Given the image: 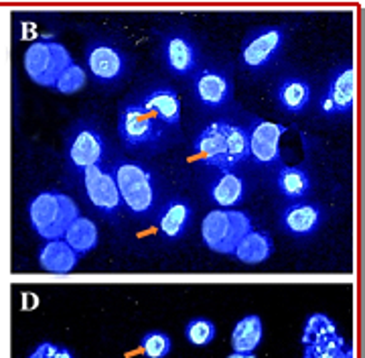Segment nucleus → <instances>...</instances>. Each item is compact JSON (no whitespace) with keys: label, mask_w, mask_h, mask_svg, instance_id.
Here are the masks:
<instances>
[{"label":"nucleus","mask_w":365,"mask_h":358,"mask_svg":"<svg viewBox=\"0 0 365 358\" xmlns=\"http://www.w3.org/2000/svg\"><path fill=\"white\" fill-rule=\"evenodd\" d=\"M193 155L199 163L217 171L235 169L250 161L248 131L234 120H213L195 136Z\"/></svg>","instance_id":"obj_1"},{"label":"nucleus","mask_w":365,"mask_h":358,"mask_svg":"<svg viewBox=\"0 0 365 358\" xmlns=\"http://www.w3.org/2000/svg\"><path fill=\"white\" fill-rule=\"evenodd\" d=\"M124 210L136 220L155 218L163 206V182L150 165L118 157L110 163Z\"/></svg>","instance_id":"obj_2"},{"label":"nucleus","mask_w":365,"mask_h":358,"mask_svg":"<svg viewBox=\"0 0 365 358\" xmlns=\"http://www.w3.org/2000/svg\"><path fill=\"white\" fill-rule=\"evenodd\" d=\"M63 159L67 171L79 177L93 165H102L108 159V139L104 131L90 119L73 120L63 139Z\"/></svg>","instance_id":"obj_3"},{"label":"nucleus","mask_w":365,"mask_h":358,"mask_svg":"<svg viewBox=\"0 0 365 358\" xmlns=\"http://www.w3.org/2000/svg\"><path fill=\"white\" fill-rule=\"evenodd\" d=\"M169 129L160 124L148 110L138 102H122L118 110V134L122 145L130 151L157 153L170 143Z\"/></svg>","instance_id":"obj_4"},{"label":"nucleus","mask_w":365,"mask_h":358,"mask_svg":"<svg viewBox=\"0 0 365 358\" xmlns=\"http://www.w3.org/2000/svg\"><path fill=\"white\" fill-rule=\"evenodd\" d=\"M29 222L43 240L63 239L69 224L79 216L78 204L63 192H41L29 202Z\"/></svg>","instance_id":"obj_5"},{"label":"nucleus","mask_w":365,"mask_h":358,"mask_svg":"<svg viewBox=\"0 0 365 358\" xmlns=\"http://www.w3.org/2000/svg\"><path fill=\"white\" fill-rule=\"evenodd\" d=\"M287 25H262L248 31L240 47V66L252 76L266 74L272 69L287 49Z\"/></svg>","instance_id":"obj_6"},{"label":"nucleus","mask_w":365,"mask_h":358,"mask_svg":"<svg viewBox=\"0 0 365 358\" xmlns=\"http://www.w3.org/2000/svg\"><path fill=\"white\" fill-rule=\"evenodd\" d=\"M86 69L91 81L102 88H118L132 74V57L116 41L96 37L86 43Z\"/></svg>","instance_id":"obj_7"},{"label":"nucleus","mask_w":365,"mask_h":358,"mask_svg":"<svg viewBox=\"0 0 365 358\" xmlns=\"http://www.w3.org/2000/svg\"><path fill=\"white\" fill-rule=\"evenodd\" d=\"M254 230L252 218L242 210H211L201 222L203 244L220 254H234L235 247Z\"/></svg>","instance_id":"obj_8"},{"label":"nucleus","mask_w":365,"mask_h":358,"mask_svg":"<svg viewBox=\"0 0 365 358\" xmlns=\"http://www.w3.org/2000/svg\"><path fill=\"white\" fill-rule=\"evenodd\" d=\"M160 57L167 71L175 78H191L203 64L201 45L193 31L185 25L169 27L160 35Z\"/></svg>","instance_id":"obj_9"},{"label":"nucleus","mask_w":365,"mask_h":358,"mask_svg":"<svg viewBox=\"0 0 365 358\" xmlns=\"http://www.w3.org/2000/svg\"><path fill=\"white\" fill-rule=\"evenodd\" d=\"M193 102L203 112H215L232 106L234 102V78L232 71L213 61L201 64L189 78Z\"/></svg>","instance_id":"obj_10"},{"label":"nucleus","mask_w":365,"mask_h":358,"mask_svg":"<svg viewBox=\"0 0 365 358\" xmlns=\"http://www.w3.org/2000/svg\"><path fill=\"white\" fill-rule=\"evenodd\" d=\"M73 64V57L63 43L55 39H41L31 43L25 51L26 76L35 84L53 88L59 76Z\"/></svg>","instance_id":"obj_11"},{"label":"nucleus","mask_w":365,"mask_h":358,"mask_svg":"<svg viewBox=\"0 0 365 358\" xmlns=\"http://www.w3.org/2000/svg\"><path fill=\"white\" fill-rule=\"evenodd\" d=\"M78 179L81 182L83 194H86V199L91 206V210L104 216L106 220L116 222L124 206H122V198H120L110 163L93 165L88 171L81 173Z\"/></svg>","instance_id":"obj_12"},{"label":"nucleus","mask_w":365,"mask_h":358,"mask_svg":"<svg viewBox=\"0 0 365 358\" xmlns=\"http://www.w3.org/2000/svg\"><path fill=\"white\" fill-rule=\"evenodd\" d=\"M353 66L351 61H343L329 71L327 86L317 100V110L325 119L349 116L353 110Z\"/></svg>","instance_id":"obj_13"},{"label":"nucleus","mask_w":365,"mask_h":358,"mask_svg":"<svg viewBox=\"0 0 365 358\" xmlns=\"http://www.w3.org/2000/svg\"><path fill=\"white\" fill-rule=\"evenodd\" d=\"M248 131L250 161H254L260 167H282V151H280V139L287 133V126L268 122V120L252 116Z\"/></svg>","instance_id":"obj_14"},{"label":"nucleus","mask_w":365,"mask_h":358,"mask_svg":"<svg viewBox=\"0 0 365 358\" xmlns=\"http://www.w3.org/2000/svg\"><path fill=\"white\" fill-rule=\"evenodd\" d=\"M327 220V210L319 202H288L278 214L280 230L292 239H311L314 237Z\"/></svg>","instance_id":"obj_15"},{"label":"nucleus","mask_w":365,"mask_h":358,"mask_svg":"<svg viewBox=\"0 0 365 358\" xmlns=\"http://www.w3.org/2000/svg\"><path fill=\"white\" fill-rule=\"evenodd\" d=\"M193 216H195V208H193L191 199L177 196V198L163 202V206L155 214L158 234L169 242L181 240L189 232Z\"/></svg>","instance_id":"obj_16"},{"label":"nucleus","mask_w":365,"mask_h":358,"mask_svg":"<svg viewBox=\"0 0 365 358\" xmlns=\"http://www.w3.org/2000/svg\"><path fill=\"white\" fill-rule=\"evenodd\" d=\"M136 102L146 108L160 124H165L170 133L181 131V98L175 88L165 84L155 86L140 94Z\"/></svg>","instance_id":"obj_17"},{"label":"nucleus","mask_w":365,"mask_h":358,"mask_svg":"<svg viewBox=\"0 0 365 358\" xmlns=\"http://www.w3.org/2000/svg\"><path fill=\"white\" fill-rule=\"evenodd\" d=\"M274 102L284 114L299 116L313 104V86L302 76H282L274 90Z\"/></svg>","instance_id":"obj_18"},{"label":"nucleus","mask_w":365,"mask_h":358,"mask_svg":"<svg viewBox=\"0 0 365 358\" xmlns=\"http://www.w3.org/2000/svg\"><path fill=\"white\" fill-rule=\"evenodd\" d=\"M209 199L223 210H234L235 206L248 199V182L234 169L220 171L209 184Z\"/></svg>","instance_id":"obj_19"},{"label":"nucleus","mask_w":365,"mask_h":358,"mask_svg":"<svg viewBox=\"0 0 365 358\" xmlns=\"http://www.w3.org/2000/svg\"><path fill=\"white\" fill-rule=\"evenodd\" d=\"M37 261L43 267V271L55 273V275H66L73 271L79 263V257L69 249L66 240H45L37 252Z\"/></svg>","instance_id":"obj_20"},{"label":"nucleus","mask_w":365,"mask_h":358,"mask_svg":"<svg viewBox=\"0 0 365 358\" xmlns=\"http://www.w3.org/2000/svg\"><path fill=\"white\" fill-rule=\"evenodd\" d=\"M276 187L288 202H300L313 192V177L300 165H282L276 173Z\"/></svg>","instance_id":"obj_21"},{"label":"nucleus","mask_w":365,"mask_h":358,"mask_svg":"<svg viewBox=\"0 0 365 358\" xmlns=\"http://www.w3.org/2000/svg\"><path fill=\"white\" fill-rule=\"evenodd\" d=\"M274 254V239L266 230H252L235 247L234 257L246 265L266 263Z\"/></svg>","instance_id":"obj_22"},{"label":"nucleus","mask_w":365,"mask_h":358,"mask_svg":"<svg viewBox=\"0 0 365 358\" xmlns=\"http://www.w3.org/2000/svg\"><path fill=\"white\" fill-rule=\"evenodd\" d=\"M63 240H66L67 244H69V249L76 252L78 257H86L88 252H91L98 247V240H100L98 226L88 216L79 214L78 218L66 230Z\"/></svg>","instance_id":"obj_23"},{"label":"nucleus","mask_w":365,"mask_h":358,"mask_svg":"<svg viewBox=\"0 0 365 358\" xmlns=\"http://www.w3.org/2000/svg\"><path fill=\"white\" fill-rule=\"evenodd\" d=\"M264 340V324L260 316H246L234 326L232 332V348L240 354H254Z\"/></svg>","instance_id":"obj_24"},{"label":"nucleus","mask_w":365,"mask_h":358,"mask_svg":"<svg viewBox=\"0 0 365 358\" xmlns=\"http://www.w3.org/2000/svg\"><path fill=\"white\" fill-rule=\"evenodd\" d=\"M302 358H351V348L345 344L339 334H333L319 342L304 346Z\"/></svg>","instance_id":"obj_25"},{"label":"nucleus","mask_w":365,"mask_h":358,"mask_svg":"<svg viewBox=\"0 0 365 358\" xmlns=\"http://www.w3.org/2000/svg\"><path fill=\"white\" fill-rule=\"evenodd\" d=\"M337 334V326L335 322L325 316V314H313L311 318L307 319L304 324V330H302V346L313 344V342H319L323 338H329Z\"/></svg>","instance_id":"obj_26"},{"label":"nucleus","mask_w":365,"mask_h":358,"mask_svg":"<svg viewBox=\"0 0 365 358\" xmlns=\"http://www.w3.org/2000/svg\"><path fill=\"white\" fill-rule=\"evenodd\" d=\"M185 338L193 346H207L215 340V324L207 318H193L185 326Z\"/></svg>","instance_id":"obj_27"},{"label":"nucleus","mask_w":365,"mask_h":358,"mask_svg":"<svg viewBox=\"0 0 365 358\" xmlns=\"http://www.w3.org/2000/svg\"><path fill=\"white\" fill-rule=\"evenodd\" d=\"M170 348H173L170 336L165 332L150 330L140 338V350L146 358H167Z\"/></svg>","instance_id":"obj_28"},{"label":"nucleus","mask_w":365,"mask_h":358,"mask_svg":"<svg viewBox=\"0 0 365 358\" xmlns=\"http://www.w3.org/2000/svg\"><path fill=\"white\" fill-rule=\"evenodd\" d=\"M86 81H88V74H86V69L73 61V64L67 67L66 71L59 76V80L55 81L53 90L59 94H76L86 86Z\"/></svg>","instance_id":"obj_29"},{"label":"nucleus","mask_w":365,"mask_h":358,"mask_svg":"<svg viewBox=\"0 0 365 358\" xmlns=\"http://www.w3.org/2000/svg\"><path fill=\"white\" fill-rule=\"evenodd\" d=\"M29 358H73V354L66 346H59L55 342H41Z\"/></svg>","instance_id":"obj_30"},{"label":"nucleus","mask_w":365,"mask_h":358,"mask_svg":"<svg viewBox=\"0 0 365 358\" xmlns=\"http://www.w3.org/2000/svg\"><path fill=\"white\" fill-rule=\"evenodd\" d=\"M227 358H256L254 354H240V352H232Z\"/></svg>","instance_id":"obj_31"}]
</instances>
